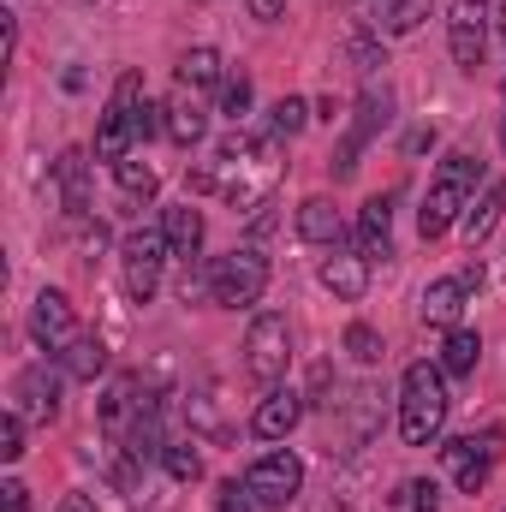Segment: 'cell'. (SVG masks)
Returning a JSON list of instances; mask_svg holds the SVG:
<instances>
[{"instance_id":"cell-1","label":"cell","mask_w":506,"mask_h":512,"mask_svg":"<svg viewBox=\"0 0 506 512\" xmlns=\"http://www.w3.org/2000/svg\"><path fill=\"white\" fill-rule=\"evenodd\" d=\"M274 179H280V161H274V131L256 137L239 131L215 149V161H203L191 173V191H221L233 209H262L274 197Z\"/></svg>"},{"instance_id":"cell-2","label":"cell","mask_w":506,"mask_h":512,"mask_svg":"<svg viewBox=\"0 0 506 512\" xmlns=\"http://www.w3.org/2000/svg\"><path fill=\"white\" fill-rule=\"evenodd\" d=\"M477 185H483V161H477L471 149L441 155V167H435V179H429V197H423V209H417V233H423V239H441V233L471 209Z\"/></svg>"},{"instance_id":"cell-3","label":"cell","mask_w":506,"mask_h":512,"mask_svg":"<svg viewBox=\"0 0 506 512\" xmlns=\"http://www.w3.org/2000/svg\"><path fill=\"white\" fill-rule=\"evenodd\" d=\"M447 411H453V399H447V370L441 364H411L399 376V435H405V447L441 441Z\"/></svg>"},{"instance_id":"cell-4","label":"cell","mask_w":506,"mask_h":512,"mask_svg":"<svg viewBox=\"0 0 506 512\" xmlns=\"http://www.w3.org/2000/svg\"><path fill=\"white\" fill-rule=\"evenodd\" d=\"M262 292H268V256L256 251V245H239V251L209 262V298L221 310H245Z\"/></svg>"},{"instance_id":"cell-5","label":"cell","mask_w":506,"mask_h":512,"mask_svg":"<svg viewBox=\"0 0 506 512\" xmlns=\"http://www.w3.org/2000/svg\"><path fill=\"white\" fill-rule=\"evenodd\" d=\"M149 411H161V382L155 376H114V387H108V399H102V411H96V423H102V435L120 447L131 429L149 417Z\"/></svg>"},{"instance_id":"cell-6","label":"cell","mask_w":506,"mask_h":512,"mask_svg":"<svg viewBox=\"0 0 506 512\" xmlns=\"http://www.w3.org/2000/svg\"><path fill=\"white\" fill-rule=\"evenodd\" d=\"M286 370H292V322L280 310H262L245 334V376L256 387H274Z\"/></svg>"},{"instance_id":"cell-7","label":"cell","mask_w":506,"mask_h":512,"mask_svg":"<svg viewBox=\"0 0 506 512\" xmlns=\"http://www.w3.org/2000/svg\"><path fill=\"white\" fill-rule=\"evenodd\" d=\"M143 102H149V96H143V72H126V78L114 84L108 108H102V126H96V155H102V161H126L131 155Z\"/></svg>"},{"instance_id":"cell-8","label":"cell","mask_w":506,"mask_h":512,"mask_svg":"<svg viewBox=\"0 0 506 512\" xmlns=\"http://www.w3.org/2000/svg\"><path fill=\"white\" fill-rule=\"evenodd\" d=\"M167 233L161 227H137L126 233V245H120V280H126V298L131 304H149L155 292H161V268H167Z\"/></svg>"},{"instance_id":"cell-9","label":"cell","mask_w":506,"mask_h":512,"mask_svg":"<svg viewBox=\"0 0 506 512\" xmlns=\"http://www.w3.org/2000/svg\"><path fill=\"white\" fill-rule=\"evenodd\" d=\"M483 286V268L477 262H465L459 274H441V280H429L423 286V298H417V316L429 322V328H459V316H465V304H471V292Z\"/></svg>"},{"instance_id":"cell-10","label":"cell","mask_w":506,"mask_h":512,"mask_svg":"<svg viewBox=\"0 0 506 512\" xmlns=\"http://www.w3.org/2000/svg\"><path fill=\"white\" fill-rule=\"evenodd\" d=\"M387 120H393V90H387V84H381V90L370 84V90H364V102H358V120H352V131H346V137H340V149H334V179H352V173H358L364 143H370Z\"/></svg>"},{"instance_id":"cell-11","label":"cell","mask_w":506,"mask_h":512,"mask_svg":"<svg viewBox=\"0 0 506 512\" xmlns=\"http://www.w3.org/2000/svg\"><path fill=\"white\" fill-rule=\"evenodd\" d=\"M251 495H256V507H292L298 501V489H304V459L298 453H262L251 465Z\"/></svg>"},{"instance_id":"cell-12","label":"cell","mask_w":506,"mask_h":512,"mask_svg":"<svg viewBox=\"0 0 506 512\" xmlns=\"http://www.w3.org/2000/svg\"><path fill=\"white\" fill-rule=\"evenodd\" d=\"M441 465L453 471V483H459L465 495H483V483L495 477V441H489V435H453V441L441 447Z\"/></svg>"},{"instance_id":"cell-13","label":"cell","mask_w":506,"mask_h":512,"mask_svg":"<svg viewBox=\"0 0 506 512\" xmlns=\"http://www.w3.org/2000/svg\"><path fill=\"white\" fill-rule=\"evenodd\" d=\"M447 42H453V60H459L465 72H477L483 54H489V6H483V0H453V12H447Z\"/></svg>"},{"instance_id":"cell-14","label":"cell","mask_w":506,"mask_h":512,"mask_svg":"<svg viewBox=\"0 0 506 512\" xmlns=\"http://www.w3.org/2000/svg\"><path fill=\"white\" fill-rule=\"evenodd\" d=\"M12 411L30 417V423H54V417H60V376H54L48 364L18 370V382H12Z\"/></svg>"},{"instance_id":"cell-15","label":"cell","mask_w":506,"mask_h":512,"mask_svg":"<svg viewBox=\"0 0 506 512\" xmlns=\"http://www.w3.org/2000/svg\"><path fill=\"white\" fill-rule=\"evenodd\" d=\"M72 334H78V328H72V298L54 292V286H42L36 304H30V340H36L42 352H60Z\"/></svg>"},{"instance_id":"cell-16","label":"cell","mask_w":506,"mask_h":512,"mask_svg":"<svg viewBox=\"0 0 506 512\" xmlns=\"http://www.w3.org/2000/svg\"><path fill=\"white\" fill-rule=\"evenodd\" d=\"M322 286L340 304H358L370 292V256L352 251V245H328V256H322Z\"/></svg>"},{"instance_id":"cell-17","label":"cell","mask_w":506,"mask_h":512,"mask_svg":"<svg viewBox=\"0 0 506 512\" xmlns=\"http://www.w3.org/2000/svg\"><path fill=\"white\" fill-rule=\"evenodd\" d=\"M298 417H304V393L268 387V399L256 405V417H251V435H262V441H286V435L298 429Z\"/></svg>"},{"instance_id":"cell-18","label":"cell","mask_w":506,"mask_h":512,"mask_svg":"<svg viewBox=\"0 0 506 512\" xmlns=\"http://www.w3.org/2000/svg\"><path fill=\"white\" fill-rule=\"evenodd\" d=\"M358 6V18L370 24V30H387V36H411L423 18H429V6L435 0H352Z\"/></svg>"},{"instance_id":"cell-19","label":"cell","mask_w":506,"mask_h":512,"mask_svg":"<svg viewBox=\"0 0 506 512\" xmlns=\"http://www.w3.org/2000/svg\"><path fill=\"white\" fill-rule=\"evenodd\" d=\"M54 179H60V197H66V221H84L90 215V161H84V149H66L54 161Z\"/></svg>"},{"instance_id":"cell-20","label":"cell","mask_w":506,"mask_h":512,"mask_svg":"<svg viewBox=\"0 0 506 512\" xmlns=\"http://www.w3.org/2000/svg\"><path fill=\"white\" fill-rule=\"evenodd\" d=\"M358 251L370 256H393V197H370L358 209Z\"/></svg>"},{"instance_id":"cell-21","label":"cell","mask_w":506,"mask_h":512,"mask_svg":"<svg viewBox=\"0 0 506 512\" xmlns=\"http://www.w3.org/2000/svg\"><path fill=\"white\" fill-rule=\"evenodd\" d=\"M161 233H167V251L179 256V262H191V256L203 251V209H191V203L161 209Z\"/></svg>"},{"instance_id":"cell-22","label":"cell","mask_w":506,"mask_h":512,"mask_svg":"<svg viewBox=\"0 0 506 512\" xmlns=\"http://www.w3.org/2000/svg\"><path fill=\"white\" fill-rule=\"evenodd\" d=\"M108 370V346H102V334H72L66 346H60V376H72V382H96Z\"/></svg>"},{"instance_id":"cell-23","label":"cell","mask_w":506,"mask_h":512,"mask_svg":"<svg viewBox=\"0 0 506 512\" xmlns=\"http://www.w3.org/2000/svg\"><path fill=\"white\" fill-rule=\"evenodd\" d=\"M161 120H167V137H173L179 149L203 143V131H209V114H203V102H197L191 90H173V102L161 108Z\"/></svg>"},{"instance_id":"cell-24","label":"cell","mask_w":506,"mask_h":512,"mask_svg":"<svg viewBox=\"0 0 506 512\" xmlns=\"http://www.w3.org/2000/svg\"><path fill=\"white\" fill-rule=\"evenodd\" d=\"M298 239H304V245H340V215H334L328 197L298 203Z\"/></svg>"},{"instance_id":"cell-25","label":"cell","mask_w":506,"mask_h":512,"mask_svg":"<svg viewBox=\"0 0 506 512\" xmlns=\"http://www.w3.org/2000/svg\"><path fill=\"white\" fill-rule=\"evenodd\" d=\"M501 209H506V179H495V185L483 191V203H477V209H465V245H471V251L501 227Z\"/></svg>"},{"instance_id":"cell-26","label":"cell","mask_w":506,"mask_h":512,"mask_svg":"<svg viewBox=\"0 0 506 512\" xmlns=\"http://www.w3.org/2000/svg\"><path fill=\"white\" fill-rule=\"evenodd\" d=\"M215 84H227V72H221V54H215V48H191V54L179 60V90L203 96V90H215Z\"/></svg>"},{"instance_id":"cell-27","label":"cell","mask_w":506,"mask_h":512,"mask_svg":"<svg viewBox=\"0 0 506 512\" xmlns=\"http://www.w3.org/2000/svg\"><path fill=\"white\" fill-rule=\"evenodd\" d=\"M477 358H483V340H477V328H447L441 370H447V376H471V370H477Z\"/></svg>"},{"instance_id":"cell-28","label":"cell","mask_w":506,"mask_h":512,"mask_svg":"<svg viewBox=\"0 0 506 512\" xmlns=\"http://www.w3.org/2000/svg\"><path fill=\"white\" fill-rule=\"evenodd\" d=\"M114 179H120V197H126V203H149V197L161 191V179H155V167H149L143 155L114 161Z\"/></svg>"},{"instance_id":"cell-29","label":"cell","mask_w":506,"mask_h":512,"mask_svg":"<svg viewBox=\"0 0 506 512\" xmlns=\"http://www.w3.org/2000/svg\"><path fill=\"white\" fill-rule=\"evenodd\" d=\"M161 465H167L173 483H197V477H203V453H197V441H167Z\"/></svg>"},{"instance_id":"cell-30","label":"cell","mask_w":506,"mask_h":512,"mask_svg":"<svg viewBox=\"0 0 506 512\" xmlns=\"http://www.w3.org/2000/svg\"><path fill=\"white\" fill-rule=\"evenodd\" d=\"M304 120H310L304 96H280V102L268 108V131H274V137H298V131H304Z\"/></svg>"},{"instance_id":"cell-31","label":"cell","mask_w":506,"mask_h":512,"mask_svg":"<svg viewBox=\"0 0 506 512\" xmlns=\"http://www.w3.org/2000/svg\"><path fill=\"white\" fill-rule=\"evenodd\" d=\"M346 352H352L358 364H381L387 346H381V334L370 328V322H352V328H346Z\"/></svg>"},{"instance_id":"cell-32","label":"cell","mask_w":506,"mask_h":512,"mask_svg":"<svg viewBox=\"0 0 506 512\" xmlns=\"http://www.w3.org/2000/svg\"><path fill=\"white\" fill-rule=\"evenodd\" d=\"M221 114H227L233 126H239V120L251 114V78H245V72H233V78L221 84Z\"/></svg>"},{"instance_id":"cell-33","label":"cell","mask_w":506,"mask_h":512,"mask_svg":"<svg viewBox=\"0 0 506 512\" xmlns=\"http://www.w3.org/2000/svg\"><path fill=\"white\" fill-rule=\"evenodd\" d=\"M399 507H405V512H441V489H435V483H423V477H411V483L399 489Z\"/></svg>"},{"instance_id":"cell-34","label":"cell","mask_w":506,"mask_h":512,"mask_svg":"<svg viewBox=\"0 0 506 512\" xmlns=\"http://www.w3.org/2000/svg\"><path fill=\"white\" fill-rule=\"evenodd\" d=\"M215 512H256V495H251V483H239V477H227V483L215 489Z\"/></svg>"},{"instance_id":"cell-35","label":"cell","mask_w":506,"mask_h":512,"mask_svg":"<svg viewBox=\"0 0 506 512\" xmlns=\"http://www.w3.org/2000/svg\"><path fill=\"white\" fill-rule=\"evenodd\" d=\"M18 453H24V417H18V411L6 405V417H0V459L12 465Z\"/></svg>"},{"instance_id":"cell-36","label":"cell","mask_w":506,"mask_h":512,"mask_svg":"<svg viewBox=\"0 0 506 512\" xmlns=\"http://www.w3.org/2000/svg\"><path fill=\"white\" fill-rule=\"evenodd\" d=\"M0 512H30V489L6 477V483H0Z\"/></svg>"},{"instance_id":"cell-37","label":"cell","mask_w":506,"mask_h":512,"mask_svg":"<svg viewBox=\"0 0 506 512\" xmlns=\"http://www.w3.org/2000/svg\"><path fill=\"white\" fill-rule=\"evenodd\" d=\"M352 60H358L364 72H376V66H387V54H381V48L370 42V36H358V42H352Z\"/></svg>"},{"instance_id":"cell-38","label":"cell","mask_w":506,"mask_h":512,"mask_svg":"<svg viewBox=\"0 0 506 512\" xmlns=\"http://www.w3.org/2000/svg\"><path fill=\"white\" fill-rule=\"evenodd\" d=\"M286 12V0H251V18H262V24H274Z\"/></svg>"},{"instance_id":"cell-39","label":"cell","mask_w":506,"mask_h":512,"mask_svg":"<svg viewBox=\"0 0 506 512\" xmlns=\"http://www.w3.org/2000/svg\"><path fill=\"white\" fill-rule=\"evenodd\" d=\"M54 512H96V501H90V495H66Z\"/></svg>"},{"instance_id":"cell-40","label":"cell","mask_w":506,"mask_h":512,"mask_svg":"<svg viewBox=\"0 0 506 512\" xmlns=\"http://www.w3.org/2000/svg\"><path fill=\"white\" fill-rule=\"evenodd\" d=\"M495 24H501V42H506V0H501V18H495Z\"/></svg>"},{"instance_id":"cell-41","label":"cell","mask_w":506,"mask_h":512,"mask_svg":"<svg viewBox=\"0 0 506 512\" xmlns=\"http://www.w3.org/2000/svg\"><path fill=\"white\" fill-rule=\"evenodd\" d=\"M501 102H506V84H501ZM501 143H506V120H501Z\"/></svg>"}]
</instances>
